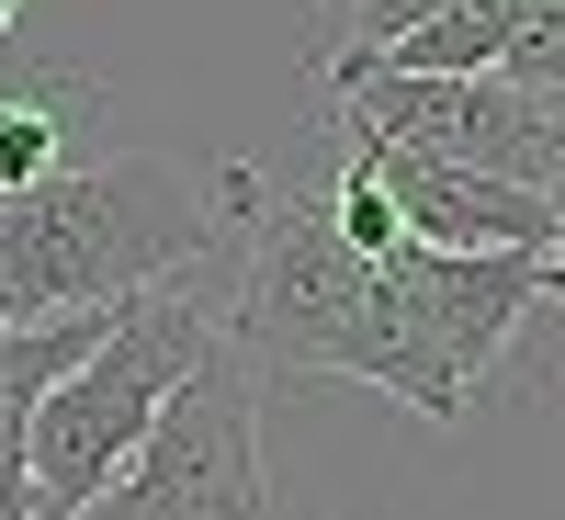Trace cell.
Wrapping results in <instances>:
<instances>
[{
	"label": "cell",
	"mask_w": 565,
	"mask_h": 520,
	"mask_svg": "<svg viewBox=\"0 0 565 520\" xmlns=\"http://www.w3.org/2000/svg\"><path fill=\"white\" fill-rule=\"evenodd\" d=\"M249 159L193 170V159H68L57 181L0 204V328L34 317H103L148 283H181L238 238Z\"/></svg>",
	"instance_id": "1"
},
{
	"label": "cell",
	"mask_w": 565,
	"mask_h": 520,
	"mask_svg": "<svg viewBox=\"0 0 565 520\" xmlns=\"http://www.w3.org/2000/svg\"><path fill=\"white\" fill-rule=\"evenodd\" d=\"M215 351V306L193 295V283H148V295H125L103 317V340L79 351L68 385H45L34 431H23V476H34V520H68L90 509L136 442H148V418L170 407V385Z\"/></svg>",
	"instance_id": "2"
},
{
	"label": "cell",
	"mask_w": 565,
	"mask_h": 520,
	"mask_svg": "<svg viewBox=\"0 0 565 520\" xmlns=\"http://www.w3.org/2000/svg\"><path fill=\"white\" fill-rule=\"evenodd\" d=\"M238 295H226L215 340L249 373H282V385H340V362L362 340L373 306V261L328 226V193H295V181H249L238 204Z\"/></svg>",
	"instance_id": "3"
},
{
	"label": "cell",
	"mask_w": 565,
	"mask_h": 520,
	"mask_svg": "<svg viewBox=\"0 0 565 520\" xmlns=\"http://www.w3.org/2000/svg\"><path fill=\"white\" fill-rule=\"evenodd\" d=\"M328 79V114L351 125V148H407V159H441V170H487V181H532L554 193L565 170V136L554 103L509 79H407V68H373V57H317Z\"/></svg>",
	"instance_id": "4"
},
{
	"label": "cell",
	"mask_w": 565,
	"mask_h": 520,
	"mask_svg": "<svg viewBox=\"0 0 565 520\" xmlns=\"http://www.w3.org/2000/svg\"><path fill=\"white\" fill-rule=\"evenodd\" d=\"M114 487L148 520H282V498L260 476V373L215 340L170 385V407L148 418V442Z\"/></svg>",
	"instance_id": "5"
},
{
	"label": "cell",
	"mask_w": 565,
	"mask_h": 520,
	"mask_svg": "<svg viewBox=\"0 0 565 520\" xmlns=\"http://www.w3.org/2000/svg\"><path fill=\"white\" fill-rule=\"evenodd\" d=\"M385 272L407 283L418 340H430V362L452 373L463 396H476L487 373L521 351V328L543 317V261L532 250H418V238H396Z\"/></svg>",
	"instance_id": "6"
},
{
	"label": "cell",
	"mask_w": 565,
	"mask_h": 520,
	"mask_svg": "<svg viewBox=\"0 0 565 520\" xmlns=\"http://www.w3.org/2000/svg\"><path fill=\"white\" fill-rule=\"evenodd\" d=\"M90 114H103V79H79V68H23V79H0V204L68 170V136H79Z\"/></svg>",
	"instance_id": "7"
},
{
	"label": "cell",
	"mask_w": 565,
	"mask_h": 520,
	"mask_svg": "<svg viewBox=\"0 0 565 520\" xmlns=\"http://www.w3.org/2000/svg\"><path fill=\"white\" fill-rule=\"evenodd\" d=\"M430 12H452V0H306V57H373Z\"/></svg>",
	"instance_id": "8"
},
{
	"label": "cell",
	"mask_w": 565,
	"mask_h": 520,
	"mask_svg": "<svg viewBox=\"0 0 565 520\" xmlns=\"http://www.w3.org/2000/svg\"><path fill=\"white\" fill-rule=\"evenodd\" d=\"M543 373L565 385V306H543Z\"/></svg>",
	"instance_id": "9"
},
{
	"label": "cell",
	"mask_w": 565,
	"mask_h": 520,
	"mask_svg": "<svg viewBox=\"0 0 565 520\" xmlns=\"http://www.w3.org/2000/svg\"><path fill=\"white\" fill-rule=\"evenodd\" d=\"M12 23H23V0H0V34H12Z\"/></svg>",
	"instance_id": "10"
},
{
	"label": "cell",
	"mask_w": 565,
	"mask_h": 520,
	"mask_svg": "<svg viewBox=\"0 0 565 520\" xmlns=\"http://www.w3.org/2000/svg\"><path fill=\"white\" fill-rule=\"evenodd\" d=\"M554 136H565V103H554ZM554 181H565V170H554Z\"/></svg>",
	"instance_id": "11"
}]
</instances>
